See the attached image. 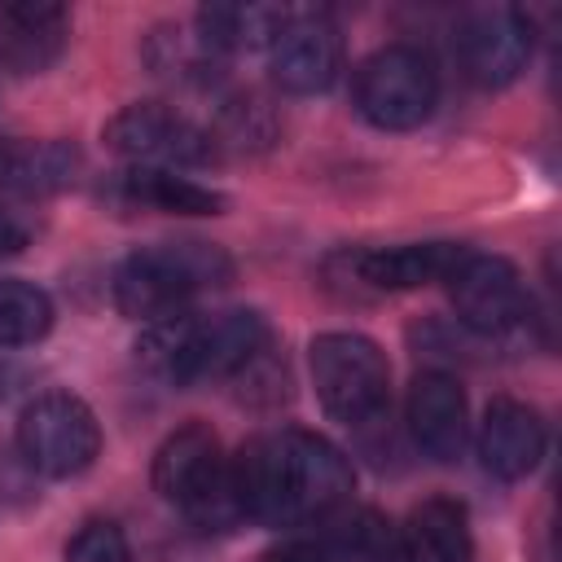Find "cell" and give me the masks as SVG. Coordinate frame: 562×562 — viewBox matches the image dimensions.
Listing matches in <instances>:
<instances>
[{
	"mask_svg": "<svg viewBox=\"0 0 562 562\" xmlns=\"http://www.w3.org/2000/svg\"><path fill=\"white\" fill-rule=\"evenodd\" d=\"M312 549L325 562H408L400 527L378 509H351V514L338 509L334 518L321 522Z\"/></svg>",
	"mask_w": 562,
	"mask_h": 562,
	"instance_id": "19",
	"label": "cell"
},
{
	"mask_svg": "<svg viewBox=\"0 0 562 562\" xmlns=\"http://www.w3.org/2000/svg\"><path fill=\"white\" fill-rule=\"evenodd\" d=\"M101 140L110 154H119L127 167H162V171H184V167H215L224 154L198 119L167 101H132L119 114L105 119Z\"/></svg>",
	"mask_w": 562,
	"mask_h": 562,
	"instance_id": "7",
	"label": "cell"
},
{
	"mask_svg": "<svg viewBox=\"0 0 562 562\" xmlns=\"http://www.w3.org/2000/svg\"><path fill=\"white\" fill-rule=\"evenodd\" d=\"M53 299L35 281L0 277V347H35L53 329Z\"/></svg>",
	"mask_w": 562,
	"mask_h": 562,
	"instance_id": "22",
	"label": "cell"
},
{
	"mask_svg": "<svg viewBox=\"0 0 562 562\" xmlns=\"http://www.w3.org/2000/svg\"><path fill=\"white\" fill-rule=\"evenodd\" d=\"M470 246L461 241H400V246H347L325 259V277L342 294H400L448 281Z\"/></svg>",
	"mask_w": 562,
	"mask_h": 562,
	"instance_id": "9",
	"label": "cell"
},
{
	"mask_svg": "<svg viewBox=\"0 0 562 562\" xmlns=\"http://www.w3.org/2000/svg\"><path fill=\"white\" fill-rule=\"evenodd\" d=\"M101 457V422L70 391H44L18 413V461L44 479H75Z\"/></svg>",
	"mask_w": 562,
	"mask_h": 562,
	"instance_id": "8",
	"label": "cell"
},
{
	"mask_svg": "<svg viewBox=\"0 0 562 562\" xmlns=\"http://www.w3.org/2000/svg\"><path fill=\"white\" fill-rule=\"evenodd\" d=\"M531 35L522 9H474L457 26V61L479 88H509L531 61Z\"/></svg>",
	"mask_w": 562,
	"mask_h": 562,
	"instance_id": "12",
	"label": "cell"
},
{
	"mask_svg": "<svg viewBox=\"0 0 562 562\" xmlns=\"http://www.w3.org/2000/svg\"><path fill=\"white\" fill-rule=\"evenodd\" d=\"M66 562H132V544L119 522L110 518H88L70 540H66Z\"/></svg>",
	"mask_w": 562,
	"mask_h": 562,
	"instance_id": "24",
	"label": "cell"
},
{
	"mask_svg": "<svg viewBox=\"0 0 562 562\" xmlns=\"http://www.w3.org/2000/svg\"><path fill=\"white\" fill-rule=\"evenodd\" d=\"M351 105L382 132H413L439 105V75L413 44H386L369 53L351 75Z\"/></svg>",
	"mask_w": 562,
	"mask_h": 562,
	"instance_id": "6",
	"label": "cell"
},
{
	"mask_svg": "<svg viewBox=\"0 0 562 562\" xmlns=\"http://www.w3.org/2000/svg\"><path fill=\"white\" fill-rule=\"evenodd\" d=\"M263 562H325V558L312 549V540H294V544H281V549H272Z\"/></svg>",
	"mask_w": 562,
	"mask_h": 562,
	"instance_id": "26",
	"label": "cell"
},
{
	"mask_svg": "<svg viewBox=\"0 0 562 562\" xmlns=\"http://www.w3.org/2000/svg\"><path fill=\"white\" fill-rule=\"evenodd\" d=\"M149 479L154 492L202 531H224L241 518L233 496V461L224 457L220 435L202 422H184L158 443Z\"/></svg>",
	"mask_w": 562,
	"mask_h": 562,
	"instance_id": "4",
	"label": "cell"
},
{
	"mask_svg": "<svg viewBox=\"0 0 562 562\" xmlns=\"http://www.w3.org/2000/svg\"><path fill=\"white\" fill-rule=\"evenodd\" d=\"M465 391L443 369H422L408 386V435L430 461H457L465 448Z\"/></svg>",
	"mask_w": 562,
	"mask_h": 562,
	"instance_id": "14",
	"label": "cell"
},
{
	"mask_svg": "<svg viewBox=\"0 0 562 562\" xmlns=\"http://www.w3.org/2000/svg\"><path fill=\"white\" fill-rule=\"evenodd\" d=\"M145 66L162 79V83H171V88H184V92H211L220 79H224V57L220 53H211L202 40H198V31L189 26H154L149 35H145Z\"/></svg>",
	"mask_w": 562,
	"mask_h": 562,
	"instance_id": "20",
	"label": "cell"
},
{
	"mask_svg": "<svg viewBox=\"0 0 562 562\" xmlns=\"http://www.w3.org/2000/svg\"><path fill=\"white\" fill-rule=\"evenodd\" d=\"M408 562H474V531L470 514L452 496H426L408 509L400 527Z\"/></svg>",
	"mask_w": 562,
	"mask_h": 562,
	"instance_id": "18",
	"label": "cell"
},
{
	"mask_svg": "<svg viewBox=\"0 0 562 562\" xmlns=\"http://www.w3.org/2000/svg\"><path fill=\"white\" fill-rule=\"evenodd\" d=\"M290 9L281 4H202L193 13V31L198 40L220 53L224 61L233 53H259L272 44V35L281 31Z\"/></svg>",
	"mask_w": 562,
	"mask_h": 562,
	"instance_id": "21",
	"label": "cell"
},
{
	"mask_svg": "<svg viewBox=\"0 0 562 562\" xmlns=\"http://www.w3.org/2000/svg\"><path fill=\"white\" fill-rule=\"evenodd\" d=\"M544 443H549V430L531 404L509 400V395L487 404L483 426H479V461L487 474H496L505 483L527 479L540 465Z\"/></svg>",
	"mask_w": 562,
	"mask_h": 562,
	"instance_id": "15",
	"label": "cell"
},
{
	"mask_svg": "<svg viewBox=\"0 0 562 562\" xmlns=\"http://www.w3.org/2000/svg\"><path fill=\"white\" fill-rule=\"evenodd\" d=\"M110 198L132 211H158V215H224L228 198L211 184H198L180 171L162 167H127L110 180Z\"/></svg>",
	"mask_w": 562,
	"mask_h": 562,
	"instance_id": "17",
	"label": "cell"
},
{
	"mask_svg": "<svg viewBox=\"0 0 562 562\" xmlns=\"http://www.w3.org/2000/svg\"><path fill=\"white\" fill-rule=\"evenodd\" d=\"M70 40V13L53 0L0 4V66L9 75H44Z\"/></svg>",
	"mask_w": 562,
	"mask_h": 562,
	"instance_id": "13",
	"label": "cell"
},
{
	"mask_svg": "<svg viewBox=\"0 0 562 562\" xmlns=\"http://www.w3.org/2000/svg\"><path fill=\"white\" fill-rule=\"evenodd\" d=\"M83 154L75 140H0V193L9 198H48L79 180Z\"/></svg>",
	"mask_w": 562,
	"mask_h": 562,
	"instance_id": "16",
	"label": "cell"
},
{
	"mask_svg": "<svg viewBox=\"0 0 562 562\" xmlns=\"http://www.w3.org/2000/svg\"><path fill=\"white\" fill-rule=\"evenodd\" d=\"M281 123H277V110L259 97V92H233L220 101L215 110V123H211V136L224 149H268L277 140Z\"/></svg>",
	"mask_w": 562,
	"mask_h": 562,
	"instance_id": "23",
	"label": "cell"
},
{
	"mask_svg": "<svg viewBox=\"0 0 562 562\" xmlns=\"http://www.w3.org/2000/svg\"><path fill=\"white\" fill-rule=\"evenodd\" d=\"M268 70L281 92L316 97L342 75V31L325 9H290L268 44Z\"/></svg>",
	"mask_w": 562,
	"mask_h": 562,
	"instance_id": "11",
	"label": "cell"
},
{
	"mask_svg": "<svg viewBox=\"0 0 562 562\" xmlns=\"http://www.w3.org/2000/svg\"><path fill=\"white\" fill-rule=\"evenodd\" d=\"M31 237H35V224H31L22 211H13V206L0 202V259L22 255V250L31 246Z\"/></svg>",
	"mask_w": 562,
	"mask_h": 562,
	"instance_id": "25",
	"label": "cell"
},
{
	"mask_svg": "<svg viewBox=\"0 0 562 562\" xmlns=\"http://www.w3.org/2000/svg\"><path fill=\"white\" fill-rule=\"evenodd\" d=\"M351 487L342 448L303 426L255 435L233 461L237 509L263 527H321L351 501Z\"/></svg>",
	"mask_w": 562,
	"mask_h": 562,
	"instance_id": "1",
	"label": "cell"
},
{
	"mask_svg": "<svg viewBox=\"0 0 562 562\" xmlns=\"http://www.w3.org/2000/svg\"><path fill=\"white\" fill-rule=\"evenodd\" d=\"M268 347H272V329H268V316L255 307L176 312L145 325L136 342V360L158 382L193 386V382L237 378Z\"/></svg>",
	"mask_w": 562,
	"mask_h": 562,
	"instance_id": "2",
	"label": "cell"
},
{
	"mask_svg": "<svg viewBox=\"0 0 562 562\" xmlns=\"http://www.w3.org/2000/svg\"><path fill=\"white\" fill-rule=\"evenodd\" d=\"M457 307L461 329L483 334V338H501L514 334L531 321V294L522 272L501 259V255H483V250H465V259L457 263V272L443 281Z\"/></svg>",
	"mask_w": 562,
	"mask_h": 562,
	"instance_id": "10",
	"label": "cell"
},
{
	"mask_svg": "<svg viewBox=\"0 0 562 562\" xmlns=\"http://www.w3.org/2000/svg\"><path fill=\"white\" fill-rule=\"evenodd\" d=\"M307 369L321 408L342 426H369L391 404V360L369 334H316L307 347Z\"/></svg>",
	"mask_w": 562,
	"mask_h": 562,
	"instance_id": "5",
	"label": "cell"
},
{
	"mask_svg": "<svg viewBox=\"0 0 562 562\" xmlns=\"http://www.w3.org/2000/svg\"><path fill=\"white\" fill-rule=\"evenodd\" d=\"M233 281V259L224 246L202 237L149 241L123 255L110 272V299L132 321H162L184 312V303L202 290H220Z\"/></svg>",
	"mask_w": 562,
	"mask_h": 562,
	"instance_id": "3",
	"label": "cell"
}]
</instances>
